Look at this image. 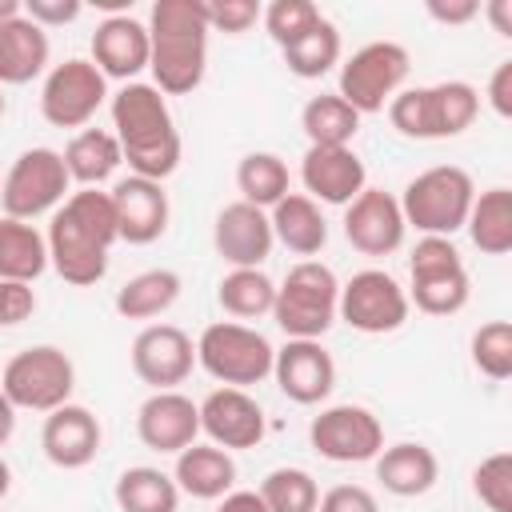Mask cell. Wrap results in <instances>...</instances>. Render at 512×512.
I'll return each mask as SVG.
<instances>
[{"instance_id": "1", "label": "cell", "mask_w": 512, "mask_h": 512, "mask_svg": "<svg viewBox=\"0 0 512 512\" xmlns=\"http://www.w3.org/2000/svg\"><path fill=\"white\" fill-rule=\"evenodd\" d=\"M48 264L64 284L88 288L108 272V252L120 240L116 232V212L108 192L100 188H80L72 192L48 224Z\"/></svg>"}, {"instance_id": "2", "label": "cell", "mask_w": 512, "mask_h": 512, "mask_svg": "<svg viewBox=\"0 0 512 512\" xmlns=\"http://www.w3.org/2000/svg\"><path fill=\"white\" fill-rule=\"evenodd\" d=\"M112 128L132 176L164 184L180 168V132L156 84H140V80L124 84L112 96Z\"/></svg>"}, {"instance_id": "3", "label": "cell", "mask_w": 512, "mask_h": 512, "mask_svg": "<svg viewBox=\"0 0 512 512\" xmlns=\"http://www.w3.org/2000/svg\"><path fill=\"white\" fill-rule=\"evenodd\" d=\"M148 68L164 96L200 88L208 68L204 0H156L148 12Z\"/></svg>"}, {"instance_id": "4", "label": "cell", "mask_w": 512, "mask_h": 512, "mask_svg": "<svg viewBox=\"0 0 512 512\" xmlns=\"http://www.w3.org/2000/svg\"><path fill=\"white\" fill-rule=\"evenodd\" d=\"M480 116V92L468 80H440L424 88H400L388 100V120L408 140H448L472 128Z\"/></svg>"}, {"instance_id": "5", "label": "cell", "mask_w": 512, "mask_h": 512, "mask_svg": "<svg viewBox=\"0 0 512 512\" xmlns=\"http://www.w3.org/2000/svg\"><path fill=\"white\" fill-rule=\"evenodd\" d=\"M340 280L320 260H300L288 268L284 284H276L272 320L288 340H320L336 320Z\"/></svg>"}, {"instance_id": "6", "label": "cell", "mask_w": 512, "mask_h": 512, "mask_svg": "<svg viewBox=\"0 0 512 512\" xmlns=\"http://www.w3.org/2000/svg\"><path fill=\"white\" fill-rule=\"evenodd\" d=\"M472 200H476L472 176L456 164H436L408 180L400 196V212H404V224H412L416 232L452 240V232L464 228Z\"/></svg>"}, {"instance_id": "7", "label": "cell", "mask_w": 512, "mask_h": 512, "mask_svg": "<svg viewBox=\"0 0 512 512\" xmlns=\"http://www.w3.org/2000/svg\"><path fill=\"white\" fill-rule=\"evenodd\" d=\"M272 356L276 348L268 344V336L240 320H216L196 340V364L224 388L260 384L264 376H272Z\"/></svg>"}, {"instance_id": "8", "label": "cell", "mask_w": 512, "mask_h": 512, "mask_svg": "<svg viewBox=\"0 0 512 512\" xmlns=\"http://www.w3.org/2000/svg\"><path fill=\"white\" fill-rule=\"evenodd\" d=\"M408 304H416L428 316H456L468 304V268L456 252V244L448 236H424L416 240L412 256H408Z\"/></svg>"}, {"instance_id": "9", "label": "cell", "mask_w": 512, "mask_h": 512, "mask_svg": "<svg viewBox=\"0 0 512 512\" xmlns=\"http://www.w3.org/2000/svg\"><path fill=\"white\" fill-rule=\"evenodd\" d=\"M72 388H76V368L68 352L56 344H32L16 352L0 376V392L28 412H56L60 404H68Z\"/></svg>"}, {"instance_id": "10", "label": "cell", "mask_w": 512, "mask_h": 512, "mask_svg": "<svg viewBox=\"0 0 512 512\" xmlns=\"http://www.w3.org/2000/svg\"><path fill=\"white\" fill-rule=\"evenodd\" d=\"M408 48L396 40H372L364 48H356L344 64H340V100L352 104L360 116L364 112H384L388 100L404 88L408 80Z\"/></svg>"}, {"instance_id": "11", "label": "cell", "mask_w": 512, "mask_h": 512, "mask_svg": "<svg viewBox=\"0 0 512 512\" xmlns=\"http://www.w3.org/2000/svg\"><path fill=\"white\" fill-rule=\"evenodd\" d=\"M68 168L56 148H28L12 160L4 184H0V204L4 216L12 220H36L44 212H56L68 196Z\"/></svg>"}, {"instance_id": "12", "label": "cell", "mask_w": 512, "mask_h": 512, "mask_svg": "<svg viewBox=\"0 0 512 512\" xmlns=\"http://www.w3.org/2000/svg\"><path fill=\"white\" fill-rule=\"evenodd\" d=\"M408 292L400 288V280L384 268H364L356 272L348 284H340V300H336V316L364 332V336H384L396 332L408 320Z\"/></svg>"}, {"instance_id": "13", "label": "cell", "mask_w": 512, "mask_h": 512, "mask_svg": "<svg viewBox=\"0 0 512 512\" xmlns=\"http://www.w3.org/2000/svg\"><path fill=\"white\" fill-rule=\"evenodd\" d=\"M108 96V80L84 56L56 64L40 88V112L52 128H84Z\"/></svg>"}, {"instance_id": "14", "label": "cell", "mask_w": 512, "mask_h": 512, "mask_svg": "<svg viewBox=\"0 0 512 512\" xmlns=\"http://www.w3.org/2000/svg\"><path fill=\"white\" fill-rule=\"evenodd\" d=\"M308 444L332 464L376 460L384 448V424L364 404H332L308 424Z\"/></svg>"}, {"instance_id": "15", "label": "cell", "mask_w": 512, "mask_h": 512, "mask_svg": "<svg viewBox=\"0 0 512 512\" xmlns=\"http://www.w3.org/2000/svg\"><path fill=\"white\" fill-rule=\"evenodd\" d=\"M192 364H196V344L176 324H148L132 340V372L156 392H172L176 384H184Z\"/></svg>"}, {"instance_id": "16", "label": "cell", "mask_w": 512, "mask_h": 512, "mask_svg": "<svg viewBox=\"0 0 512 512\" xmlns=\"http://www.w3.org/2000/svg\"><path fill=\"white\" fill-rule=\"evenodd\" d=\"M404 228L400 200L384 188H364L352 204H344V236L364 256H392L404 244Z\"/></svg>"}, {"instance_id": "17", "label": "cell", "mask_w": 512, "mask_h": 512, "mask_svg": "<svg viewBox=\"0 0 512 512\" xmlns=\"http://www.w3.org/2000/svg\"><path fill=\"white\" fill-rule=\"evenodd\" d=\"M272 376L292 404H320L336 388V360L320 340H288L272 356Z\"/></svg>"}, {"instance_id": "18", "label": "cell", "mask_w": 512, "mask_h": 512, "mask_svg": "<svg viewBox=\"0 0 512 512\" xmlns=\"http://www.w3.org/2000/svg\"><path fill=\"white\" fill-rule=\"evenodd\" d=\"M212 244H216V256L228 260L232 268H260L268 256H272V224H268V212L256 208V204H224L216 212V224H212Z\"/></svg>"}, {"instance_id": "19", "label": "cell", "mask_w": 512, "mask_h": 512, "mask_svg": "<svg viewBox=\"0 0 512 512\" xmlns=\"http://www.w3.org/2000/svg\"><path fill=\"white\" fill-rule=\"evenodd\" d=\"M200 432L224 452L256 448L264 440V408L244 388H216L200 404Z\"/></svg>"}, {"instance_id": "20", "label": "cell", "mask_w": 512, "mask_h": 512, "mask_svg": "<svg viewBox=\"0 0 512 512\" xmlns=\"http://www.w3.org/2000/svg\"><path fill=\"white\" fill-rule=\"evenodd\" d=\"M112 212H116V232L128 244H152L168 228V192L160 180L144 176H124L108 192Z\"/></svg>"}, {"instance_id": "21", "label": "cell", "mask_w": 512, "mask_h": 512, "mask_svg": "<svg viewBox=\"0 0 512 512\" xmlns=\"http://www.w3.org/2000/svg\"><path fill=\"white\" fill-rule=\"evenodd\" d=\"M136 436L152 452H184L200 436V404L184 392H152L136 412Z\"/></svg>"}, {"instance_id": "22", "label": "cell", "mask_w": 512, "mask_h": 512, "mask_svg": "<svg viewBox=\"0 0 512 512\" xmlns=\"http://www.w3.org/2000/svg\"><path fill=\"white\" fill-rule=\"evenodd\" d=\"M300 180H304V196L324 200V204H352L364 188H368V172L364 160L352 148H312L300 160Z\"/></svg>"}, {"instance_id": "23", "label": "cell", "mask_w": 512, "mask_h": 512, "mask_svg": "<svg viewBox=\"0 0 512 512\" xmlns=\"http://www.w3.org/2000/svg\"><path fill=\"white\" fill-rule=\"evenodd\" d=\"M100 420L84 404H60L56 412L44 416L40 428V448L56 468H84L100 452Z\"/></svg>"}, {"instance_id": "24", "label": "cell", "mask_w": 512, "mask_h": 512, "mask_svg": "<svg viewBox=\"0 0 512 512\" xmlns=\"http://www.w3.org/2000/svg\"><path fill=\"white\" fill-rule=\"evenodd\" d=\"M92 64L100 68L104 80L112 76L132 84V76L148 68V28L128 12L100 20L92 32Z\"/></svg>"}, {"instance_id": "25", "label": "cell", "mask_w": 512, "mask_h": 512, "mask_svg": "<svg viewBox=\"0 0 512 512\" xmlns=\"http://www.w3.org/2000/svg\"><path fill=\"white\" fill-rule=\"evenodd\" d=\"M440 476V460L420 440H400L392 448H380L376 456V480L392 496H424Z\"/></svg>"}, {"instance_id": "26", "label": "cell", "mask_w": 512, "mask_h": 512, "mask_svg": "<svg viewBox=\"0 0 512 512\" xmlns=\"http://www.w3.org/2000/svg\"><path fill=\"white\" fill-rule=\"evenodd\" d=\"M172 480L180 492L196 500H220L236 484V460L216 444H188L184 452H176Z\"/></svg>"}, {"instance_id": "27", "label": "cell", "mask_w": 512, "mask_h": 512, "mask_svg": "<svg viewBox=\"0 0 512 512\" xmlns=\"http://www.w3.org/2000/svg\"><path fill=\"white\" fill-rule=\"evenodd\" d=\"M268 224H272V236L296 256H316L328 244V220L320 204L304 192H288L280 204H272Z\"/></svg>"}, {"instance_id": "28", "label": "cell", "mask_w": 512, "mask_h": 512, "mask_svg": "<svg viewBox=\"0 0 512 512\" xmlns=\"http://www.w3.org/2000/svg\"><path fill=\"white\" fill-rule=\"evenodd\" d=\"M48 64V32L24 12L0 24V84H28Z\"/></svg>"}, {"instance_id": "29", "label": "cell", "mask_w": 512, "mask_h": 512, "mask_svg": "<svg viewBox=\"0 0 512 512\" xmlns=\"http://www.w3.org/2000/svg\"><path fill=\"white\" fill-rule=\"evenodd\" d=\"M60 156H64L68 180H76V184H84V188H100V184L124 164L116 136L104 132V128H80V132L68 140V148H64Z\"/></svg>"}, {"instance_id": "30", "label": "cell", "mask_w": 512, "mask_h": 512, "mask_svg": "<svg viewBox=\"0 0 512 512\" xmlns=\"http://www.w3.org/2000/svg\"><path fill=\"white\" fill-rule=\"evenodd\" d=\"M48 268V240L28 224L0 216V280L32 284Z\"/></svg>"}, {"instance_id": "31", "label": "cell", "mask_w": 512, "mask_h": 512, "mask_svg": "<svg viewBox=\"0 0 512 512\" xmlns=\"http://www.w3.org/2000/svg\"><path fill=\"white\" fill-rule=\"evenodd\" d=\"M300 128L312 148H352V136L360 132V112L344 104L336 92H320L304 104Z\"/></svg>"}, {"instance_id": "32", "label": "cell", "mask_w": 512, "mask_h": 512, "mask_svg": "<svg viewBox=\"0 0 512 512\" xmlns=\"http://www.w3.org/2000/svg\"><path fill=\"white\" fill-rule=\"evenodd\" d=\"M464 228H468V236L480 252H488V256L512 252V192L504 184L484 188L472 200V212H468Z\"/></svg>"}, {"instance_id": "33", "label": "cell", "mask_w": 512, "mask_h": 512, "mask_svg": "<svg viewBox=\"0 0 512 512\" xmlns=\"http://www.w3.org/2000/svg\"><path fill=\"white\" fill-rule=\"evenodd\" d=\"M180 288L184 284L172 268H148V272H140L116 288V312L124 320H152L176 304Z\"/></svg>"}, {"instance_id": "34", "label": "cell", "mask_w": 512, "mask_h": 512, "mask_svg": "<svg viewBox=\"0 0 512 512\" xmlns=\"http://www.w3.org/2000/svg\"><path fill=\"white\" fill-rule=\"evenodd\" d=\"M116 508L120 512H176L180 488L168 472L136 464V468H124L116 480Z\"/></svg>"}, {"instance_id": "35", "label": "cell", "mask_w": 512, "mask_h": 512, "mask_svg": "<svg viewBox=\"0 0 512 512\" xmlns=\"http://www.w3.org/2000/svg\"><path fill=\"white\" fill-rule=\"evenodd\" d=\"M292 176H288V164L276 156V152H248L236 168V188H240V200L244 204H256V208H272L280 204L292 188Z\"/></svg>"}, {"instance_id": "36", "label": "cell", "mask_w": 512, "mask_h": 512, "mask_svg": "<svg viewBox=\"0 0 512 512\" xmlns=\"http://www.w3.org/2000/svg\"><path fill=\"white\" fill-rule=\"evenodd\" d=\"M280 52H284V64H288L292 76H300V80H320V76H328V72L340 64V32H336V24L324 16L316 28H308L300 40H292V44L280 48Z\"/></svg>"}, {"instance_id": "37", "label": "cell", "mask_w": 512, "mask_h": 512, "mask_svg": "<svg viewBox=\"0 0 512 512\" xmlns=\"http://www.w3.org/2000/svg\"><path fill=\"white\" fill-rule=\"evenodd\" d=\"M216 300L228 316L236 320H256V316H268L272 312V300H276V284L260 272V268H232L220 288H216Z\"/></svg>"}, {"instance_id": "38", "label": "cell", "mask_w": 512, "mask_h": 512, "mask_svg": "<svg viewBox=\"0 0 512 512\" xmlns=\"http://www.w3.org/2000/svg\"><path fill=\"white\" fill-rule=\"evenodd\" d=\"M256 492L268 512H316L320 504V488L304 468H272Z\"/></svg>"}, {"instance_id": "39", "label": "cell", "mask_w": 512, "mask_h": 512, "mask_svg": "<svg viewBox=\"0 0 512 512\" xmlns=\"http://www.w3.org/2000/svg\"><path fill=\"white\" fill-rule=\"evenodd\" d=\"M472 364L488 380L512 376V324L508 320H488L472 332Z\"/></svg>"}, {"instance_id": "40", "label": "cell", "mask_w": 512, "mask_h": 512, "mask_svg": "<svg viewBox=\"0 0 512 512\" xmlns=\"http://www.w3.org/2000/svg\"><path fill=\"white\" fill-rule=\"evenodd\" d=\"M260 20H264L268 36H272L280 48H288V44L300 40L308 28H316V24L324 20V12H320L312 0H272V4L260 12Z\"/></svg>"}, {"instance_id": "41", "label": "cell", "mask_w": 512, "mask_h": 512, "mask_svg": "<svg viewBox=\"0 0 512 512\" xmlns=\"http://www.w3.org/2000/svg\"><path fill=\"white\" fill-rule=\"evenodd\" d=\"M472 492L488 512H512V452H492L472 472Z\"/></svg>"}, {"instance_id": "42", "label": "cell", "mask_w": 512, "mask_h": 512, "mask_svg": "<svg viewBox=\"0 0 512 512\" xmlns=\"http://www.w3.org/2000/svg\"><path fill=\"white\" fill-rule=\"evenodd\" d=\"M260 4L256 0H204V16H208V32H228L240 36L260 20Z\"/></svg>"}, {"instance_id": "43", "label": "cell", "mask_w": 512, "mask_h": 512, "mask_svg": "<svg viewBox=\"0 0 512 512\" xmlns=\"http://www.w3.org/2000/svg\"><path fill=\"white\" fill-rule=\"evenodd\" d=\"M316 512H380V500L360 484H336L320 496Z\"/></svg>"}, {"instance_id": "44", "label": "cell", "mask_w": 512, "mask_h": 512, "mask_svg": "<svg viewBox=\"0 0 512 512\" xmlns=\"http://www.w3.org/2000/svg\"><path fill=\"white\" fill-rule=\"evenodd\" d=\"M80 0H24V16L40 28H64L80 16Z\"/></svg>"}, {"instance_id": "45", "label": "cell", "mask_w": 512, "mask_h": 512, "mask_svg": "<svg viewBox=\"0 0 512 512\" xmlns=\"http://www.w3.org/2000/svg\"><path fill=\"white\" fill-rule=\"evenodd\" d=\"M36 312V292L32 284H8L0 280V328L4 324H20Z\"/></svg>"}, {"instance_id": "46", "label": "cell", "mask_w": 512, "mask_h": 512, "mask_svg": "<svg viewBox=\"0 0 512 512\" xmlns=\"http://www.w3.org/2000/svg\"><path fill=\"white\" fill-rule=\"evenodd\" d=\"M488 104H492V112L500 120L512 116V60H500L496 64V72L488 80Z\"/></svg>"}, {"instance_id": "47", "label": "cell", "mask_w": 512, "mask_h": 512, "mask_svg": "<svg viewBox=\"0 0 512 512\" xmlns=\"http://www.w3.org/2000/svg\"><path fill=\"white\" fill-rule=\"evenodd\" d=\"M428 16L440 24H468L480 16L476 0H428Z\"/></svg>"}, {"instance_id": "48", "label": "cell", "mask_w": 512, "mask_h": 512, "mask_svg": "<svg viewBox=\"0 0 512 512\" xmlns=\"http://www.w3.org/2000/svg\"><path fill=\"white\" fill-rule=\"evenodd\" d=\"M216 512H268L260 492H248V488H232L228 496H220V508Z\"/></svg>"}, {"instance_id": "49", "label": "cell", "mask_w": 512, "mask_h": 512, "mask_svg": "<svg viewBox=\"0 0 512 512\" xmlns=\"http://www.w3.org/2000/svg\"><path fill=\"white\" fill-rule=\"evenodd\" d=\"M484 12H488V20L500 36H512V0H492Z\"/></svg>"}, {"instance_id": "50", "label": "cell", "mask_w": 512, "mask_h": 512, "mask_svg": "<svg viewBox=\"0 0 512 512\" xmlns=\"http://www.w3.org/2000/svg\"><path fill=\"white\" fill-rule=\"evenodd\" d=\"M12 432H16V404L0 392V448L12 440Z\"/></svg>"}, {"instance_id": "51", "label": "cell", "mask_w": 512, "mask_h": 512, "mask_svg": "<svg viewBox=\"0 0 512 512\" xmlns=\"http://www.w3.org/2000/svg\"><path fill=\"white\" fill-rule=\"evenodd\" d=\"M20 12H24V4H20V0H0V24H4V20H16Z\"/></svg>"}, {"instance_id": "52", "label": "cell", "mask_w": 512, "mask_h": 512, "mask_svg": "<svg viewBox=\"0 0 512 512\" xmlns=\"http://www.w3.org/2000/svg\"><path fill=\"white\" fill-rule=\"evenodd\" d=\"M8 488H12V468H8V460L0 456V500L8 496Z\"/></svg>"}, {"instance_id": "53", "label": "cell", "mask_w": 512, "mask_h": 512, "mask_svg": "<svg viewBox=\"0 0 512 512\" xmlns=\"http://www.w3.org/2000/svg\"><path fill=\"white\" fill-rule=\"evenodd\" d=\"M0 116H4V92H0Z\"/></svg>"}]
</instances>
